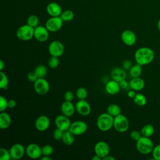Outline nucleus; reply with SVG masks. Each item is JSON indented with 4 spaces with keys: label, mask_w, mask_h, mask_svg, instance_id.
I'll return each instance as SVG.
<instances>
[{
    "label": "nucleus",
    "mask_w": 160,
    "mask_h": 160,
    "mask_svg": "<svg viewBox=\"0 0 160 160\" xmlns=\"http://www.w3.org/2000/svg\"><path fill=\"white\" fill-rule=\"evenodd\" d=\"M9 152L12 159H19L22 158L26 153V149L21 144L15 143L11 146Z\"/></svg>",
    "instance_id": "nucleus-14"
},
{
    "label": "nucleus",
    "mask_w": 160,
    "mask_h": 160,
    "mask_svg": "<svg viewBox=\"0 0 160 160\" xmlns=\"http://www.w3.org/2000/svg\"><path fill=\"white\" fill-rule=\"evenodd\" d=\"M49 31L46 26H38L34 28V38L39 42H43L46 41L49 38Z\"/></svg>",
    "instance_id": "nucleus-15"
},
{
    "label": "nucleus",
    "mask_w": 160,
    "mask_h": 160,
    "mask_svg": "<svg viewBox=\"0 0 160 160\" xmlns=\"http://www.w3.org/2000/svg\"><path fill=\"white\" fill-rule=\"evenodd\" d=\"M136 94V91H134V90H133V89L128 91V93H127L128 96L129 98H132V99H133V98L135 97Z\"/></svg>",
    "instance_id": "nucleus-46"
},
{
    "label": "nucleus",
    "mask_w": 160,
    "mask_h": 160,
    "mask_svg": "<svg viewBox=\"0 0 160 160\" xmlns=\"http://www.w3.org/2000/svg\"><path fill=\"white\" fill-rule=\"evenodd\" d=\"M61 109L62 114L69 118L74 114L76 108L72 101H64L61 106Z\"/></svg>",
    "instance_id": "nucleus-18"
},
{
    "label": "nucleus",
    "mask_w": 160,
    "mask_h": 160,
    "mask_svg": "<svg viewBox=\"0 0 160 160\" xmlns=\"http://www.w3.org/2000/svg\"><path fill=\"white\" fill-rule=\"evenodd\" d=\"M26 154L31 159L40 158L42 156L41 148L35 143H31L26 148Z\"/></svg>",
    "instance_id": "nucleus-11"
},
{
    "label": "nucleus",
    "mask_w": 160,
    "mask_h": 160,
    "mask_svg": "<svg viewBox=\"0 0 160 160\" xmlns=\"http://www.w3.org/2000/svg\"><path fill=\"white\" fill-rule=\"evenodd\" d=\"M129 127L128 119L123 114H119L114 118L113 128L119 132H124L128 131Z\"/></svg>",
    "instance_id": "nucleus-5"
},
{
    "label": "nucleus",
    "mask_w": 160,
    "mask_h": 160,
    "mask_svg": "<svg viewBox=\"0 0 160 160\" xmlns=\"http://www.w3.org/2000/svg\"><path fill=\"white\" fill-rule=\"evenodd\" d=\"M41 160H52V158L50 156H42V158H40Z\"/></svg>",
    "instance_id": "nucleus-49"
},
{
    "label": "nucleus",
    "mask_w": 160,
    "mask_h": 160,
    "mask_svg": "<svg viewBox=\"0 0 160 160\" xmlns=\"http://www.w3.org/2000/svg\"><path fill=\"white\" fill-rule=\"evenodd\" d=\"M50 126V120L49 118L45 115L39 116L35 121V127L36 129L40 132L46 131Z\"/></svg>",
    "instance_id": "nucleus-17"
},
{
    "label": "nucleus",
    "mask_w": 160,
    "mask_h": 160,
    "mask_svg": "<svg viewBox=\"0 0 160 160\" xmlns=\"http://www.w3.org/2000/svg\"><path fill=\"white\" fill-rule=\"evenodd\" d=\"M134 102L139 106H144L147 103L146 96L141 93H136L135 97L133 98Z\"/></svg>",
    "instance_id": "nucleus-28"
},
{
    "label": "nucleus",
    "mask_w": 160,
    "mask_h": 160,
    "mask_svg": "<svg viewBox=\"0 0 160 160\" xmlns=\"http://www.w3.org/2000/svg\"><path fill=\"white\" fill-rule=\"evenodd\" d=\"M142 136V134L141 133V132L137 131V130H134V131H132L130 133V137L131 138L135 141H137Z\"/></svg>",
    "instance_id": "nucleus-40"
},
{
    "label": "nucleus",
    "mask_w": 160,
    "mask_h": 160,
    "mask_svg": "<svg viewBox=\"0 0 160 160\" xmlns=\"http://www.w3.org/2000/svg\"><path fill=\"white\" fill-rule=\"evenodd\" d=\"M129 71V75L132 78L140 77L142 73V66L136 63V64L132 65V66Z\"/></svg>",
    "instance_id": "nucleus-25"
},
{
    "label": "nucleus",
    "mask_w": 160,
    "mask_h": 160,
    "mask_svg": "<svg viewBox=\"0 0 160 160\" xmlns=\"http://www.w3.org/2000/svg\"><path fill=\"white\" fill-rule=\"evenodd\" d=\"M26 22L28 25L35 28L37 26H38L39 18L37 16H36L34 14H32V15H30L28 16V18H27Z\"/></svg>",
    "instance_id": "nucleus-31"
},
{
    "label": "nucleus",
    "mask_w": 160,
    "mask_h": 160,
    "mask_svg": "<svg viewBox=\"0 0 160 160\" xmlns=\"http://www.w3.org/2000/svg\"><path fill=\"white\" fill-rule=\"evenodd\" d=\"M119 84L120 88H121V89H126L128 86H129V84L128 83V82H127L125 79L119 81Z\"/></svg>",
    "instance_id": "nucleus-44"
},
{
    "label": "nucleus",
    "mask_w": 160,
    "mask_h": 160,
    "mask_svg": "<svg viewBox=\"0 0 160 160\" xmlns=\"http://www.w3.org/2000/svg\"><path fill=\"white\" fill-rule=\"evenodd\" d=\"M64 131L56 128L54 130L53 133H52V136H53L54 139L57 140V141L61 140L62 138V136H63V134H64Z\"/></svg>",
    "instance_id": "nucleus-37"
},
{
    "label": "nucleus",
    "mask_w": 160,
    "mask_h": 160,
    "mask_svg": "<svg viewBox=\"0 0 160 160\" xmlns=\"http://www.w3.org/2000/svg\"><path fill=\"white\" fill-rule=\"evenodd\" d=\"M54 122L56 128L64 131L69 130L71 124V121L69 120V117L64 114L57 116L56 118H55Z\"/></svg>",
    "instance_id": "nucleus-13"
},
{
    "label": "nucleus",
    "mask_w": 160,
    "mask_h": 160,
    "mask_svg": "<svg viewBox=\"0 0 160 160\" xmlns=\"http://www.w3.org/2000/svg\"><path fill=\"white\" fill-rule=\"evenodd\" d=\"M120 88L119 82L113 79L108 81L105 85V90L106 92L111 95H114L118 93Z\"/></svg>",
    "instance_id": "nucleus-20"
},
{
    "label": "nucleus",
    "mask_w": 160,
    "mask_h": 160,
    "mask_svg": "<svg viewBox=\"0 0 160 160\" xmlns=\"http://www.w3.org/2000/svg\"><path fill=\"white\" fill-rule=\"evenodd\" d=\"M48 51L51 56L60 57L64 52V46L62 43L58 40L52 41L48 46Z\"/></svg>",
    "instance_id": "nucleus-7"
},
{
    "label": "nucleus",
    "mask_w": 160,
    "mask_h": 160,
    "mask_svg": "<svg viewBox=\"0 0 160 160\" xmlns=\"http://www.w3.org/2000/svg\"><path fill=\"white\" fill-rule=\"evenodd\" d=\"M154 128L152 125L148 124L144 125L141 130V133L142 134V136H145V137H148L150 138L151 136H152L154 132Z\"/></svg>",
    "instance_id": "nucleus-26"
},
{
    "label": "nucleus",
    "mask_w": 160,
    "mask_h": 160,
    "mask_svg": "<svg viewBox=\"0 0 160 160\" xmlns=\"http://www.w3.org/2000/svg\"><path fill=\"white\" fill-rule=\"evenodd\" d=\"M64 98L65 101H72L74 99V94L71 91H66L64 94Z\"/></svg>",
    "instance_id": "nucleus-43"
},
{
    "label": "nucleus",
    "mask_w": 160,
    "mask_h": 160,
    "mask_svg": "<svg viewBox=\"0 0 160 160\" xmlns=\"http://www.w3.org/2000/svg\"><path fill=\"white\" fill-rule=\"evenodd\" d=\"M74 136L75 135H74L69 130H68L64 132L61 140L64 144L71 146L74 142Z\"/></svg>",
    "instance_id": "nucleus-24"
},
{
    "label": "nucleus",
    "mask_w": 160,
    "mask_h": 160,
    "mask_svg": "<svg viewBox=\"0 0 160 160\" xmlns=\"http://www.w3.org/2000/svg\"><path fill=\"white\" fill-rule=\"evenodd\" d=\"M94 152L96 154L99 156L102 159L110 152V147L107 142L105 141H100L96 142L94 146Z\"/></svg>",
    "instance_id": "nucleus-10"
},
{
    "label": "nucleus",
    "mask_w": 160,
    "mask_h": 160,
    "mask_svg": "<svg viewBox=\"0 0 160 160\" xmlns=\"http://www.w3.org/2000/svg\"><path fill=\"white\" fill-rule=\"evenodd\" d=\"M157 27H158V29L159 30V31L160 32V18L159 19L158 21V23H157Z\"/></svg>",
    "instance_id": "nucleus-51"
},
{
    "label": "nucleus",
    "mask_w": 160,
    "mask_h": 160,
    "mask_svg": "<svg viewBox=\"0 0 160 160\" xmlns=\"http://www.w3.org/2000/svg\"><path fill=\"white\" fill-rule=\"evenodd\" d=\"M50 88L49 84L44 78H38L34 82V89L36 93L39 95L46 94Z\"/></svg>",
    "instance_id": "nucleus-8"
},
{
    "label": "nucleus",
    "mask_w": 160,
    "mask_h": 160,
    "mask_svg": "<svg viewBox=\"0 0 160 160\" xmlns=\"http://www.w3.org/2000/svg\"><path fill=\"white\" fill-rule=\"evenodd\" d=\"M76 95L79 99H85L88 96V91L84 88L80 87L76 90Z\"/></svg>",
    "instance_id": "nucleus-33"
},
{
    "label": "nucleus",
    "mask_w": 160,
    "mask_h": 160,
    "mask_svg": "<svg viewBox=\"0 0 160 160\" xmlns=\"http://www.w3.org/2000/svg\"><path fill=\"white\" fill-rule=\"evenodd\" d=\"M8 108V101L3 96H0V111L3 112Z\"/></svg>",
    "instance_id": "nucleus-39"
},
{
    "label": "nucleus",
    "mask_w": 160,
    "mask_h": 160,
    "mask_svg": "<svg viewBox=\"0 0 160 160\" xmlns=\"http://www.w3.org/2000/svg\"><path fill=\"white\" fill-rule=\"evenodd\" d=\"M114 117L108 112H104L99 115L96 120L98 128L102 132H106L113 127Z\"/></svg>",
    "instance_id": "nucleus-2"
},
{
    "label": "nucleus",
    "mask_w": 160,
    "mask_h": 160,
    "mask_svg": "<svg viewBox=\"0 0 160 160\" xmlns=\"http://www.w3.org/2000/svg\"><path fill=\"white\" fill-rule=\"evenodd\" d=\"M76 111L82 116H88L91 111V108L90 104L85 99H79L75 104Z\"/></svg>",
    "instance_id": "nucleus-12"
},
{
    "label": "nucleus",
    "mask_w": 160,
    "mask_h": 160,
    "mask_svg": "<svg viewBox=\"0 0 160 160\" xmlns=\"http://www.w3.org/2000/svg\"><path fill=\"white\" fill-rule=\"evenodd\" d=\"M101 158L99 156H98L97 154H95V155L92 158V160H101Z\"/></svg>",
    "instance_id": "nucleus-50"
},
{
    "label": "nucleus",
    "mask_w": 160,
    "mask_h": 160,
    "mask_svg": "<svg viewBox=\"0 0 160 160\" xmlns=\"http://www.w3.org/2000/svg\"><path fill=\"white\" fill-rule=\"evenodd\" d=\"M102 159L103 160H115V158L112 156H110L109 154H108V156H105Z\"/></svg>",
    "instance_id": "nucleus-47"
},
{
    "label": "nucleus",
    "mask_w": 160,
    "mask_h": 160,
    "mask_svg": "<svg viewBox=\"0 0 160 160\" xmlns=\"http://www.w3.org/2000/svg\"><path fill=\"white\" fill-rule=\"evenodd\" d=\"M60 17L62 19L63 21L68 22V21H71V20L73 19V18L74 17V14L72 11L67 9V10H65L62 12V13L60 15Z\"/></svg>",
    "instance_id": "nucleus-30"
},
{
    "label": "nucleus",
    "mask_w": 160,
    "mask_h": 160,
    "mask_svg": "<svg viewBox=\"0 0 160 160\" xmlns=\"http://www.w3.org/2000/svg\"><path fill=\"white\" fill-rule=\"evenodd\" d=\"M111 77L112 79L119 82L122 80H124L126 78V70L123 68H114L112 69L111 72Z\"/></svg>",
    "instance_id": "nucleus-21"
},
{
    "label": "nucleus",
    "mask_w": 160,
    "mask_h": 160,
    "mask_svg": "<svg viewBox=\"0 0 160 160\" xmlns=\"http://www.w3.org/2000/svg\"><path fill=\"white\" fill-rule=\"evenodd\" d=\"M62 24L63 21L60 16H54L51 17L46 21L45 26L49 32H54L61 29Z\"/></svg>",
    "instance_id": "nucleus-6"
},
{
    "label": "nucleus",
    "mask_w": 160,
    "mask_h": 160,
    "mask_svg": "<svg viewBox=\"0 0 160 160\" xmlns=\"http://www.w3.org/2000/svg\"><path fill=\"white\" fill-rule=\"evenodd\" d=\"M34 71L38 76V78H44L47 74V68L45 66L39 64L35 68Z\"/></svg>",
    "instance_id": "nucleus-29"
},
{
    "label": "nucleus",
    "mask_w": 160,
    "mask_h": 160,
    "mask_svg": "<svg viewBox=\"0 0 160 160\" xmlns=\"http://www.w3.org/2000/svg\"><path fill=\"white\" fill-rule=\"evenodd\" d=\"M27 78H28V79L29 81L33 82H34L38 79V76L36 75V74L35 73V72H34V71L29 72L28 74Z\"/></svg>",
    "instance_id": "nucleus-41"
},
{
    "label": "nucleus",
    "mask_w": 160,
    "mask_h": 160,
    "mask_svg": "<svg viewBox=\"0 0 160 160\" xmlns=\"http://www.w3.org/2000/svg\"><path fill=\"white\" fill-rule=\"evenodd\" d=\"M132 66V61L129 59H126L122 62V68L126 71L129 70Z\"/></svg>",
    "instance_id": "nucleus-42"
},
{
    "label": "nucleus",
    "mask_w": 160,
    "mask_h": 160,
    "mask_svg": "<svg viewBox=\"0 0 160 160\" xmlns=\"http://www.w3.org/2000/svg\"><path fill=\"white\" fill-rule=\"evenodd\" d=\"M153 50L148 47H141L138 49L134 53V59L136 63L144 66L151 63L154 58Z\"/></svg>",
    "instance_id": "nucleus-1"
},
{
    "label": "nucleus",
    "mask_w": 160,
    "mask_h": 160,
    "mask_svg": "<svg viewBox=\"0 0 160 160\" xmlns=\"http://www.w3.org/2000/svg\"><path fill=\"white\" fill-rule=\"evenodd\" d=\"M152 156L154 159L160 160V144L155 146L152 151Z\"/></svg>",
    "instance_id": "nucleus-38"
},
{
    "label": "nucleus",
    "mask_w": 160,
    "mask_h": 160,
    "mask_svg": "<svg viewBox=\"0 0 160 160\" xmlns=\"http://www.w3.org/2000/svg\"><path fill=\"white\" fill-rule=\"evenodd\" d=\"M16 106V102L14 99H10L8 101V108H14Z\"/></svg>",
    "instance_id": "nucleus-45"
},
{
    "label": "nucleus",
    "mask_w": 160,
    "mask_h": 160,
    "mask_svg": "<svg viewBox=\"0 0 160 160\" xmlns=\"http://www.w3.org/2000/svg\"><path fill=\"white\" fill-rule=\"evenodd\" d=\"M129 87L131 89L136 91H139L142 90L145 86L144 81L140 77L133 78L129 82Z\"/></svg>",
    "instance_id": "nucleus-22"
},
{
    "label": "nucleus",
    "mask_w": 160,
    "mask_h": 160,
    "mask_svg": "<svg viewBox=\"0 0 160 160\" xmlns=\"http://www.w3.org/2000/svg\"><path fill=\"white\" fill-rule=\"evenodd\" d=\"M11 124V118L10 115L3 111L0 113V128L5 129L8 128Z\"/></svg>",
    "instance_id": "nucleus-23"
},
{
    "label": "nucleus",
    "mask_w": 160,
    "mask_h": 160,
    "mask_svg": "<svg viewBox=\"0 0 160 160\" xmlns=\"http://www.w3.org/2000/svg\"><path fill=\"white\" fill-rule=\"evenodd\" d=\"M46 11L51 17L60 16L62 12L60 5L54 2H50L47 5Z\"/></svg>",
    "instance_id": "nucleus-19"
},
{
    "label": "nucleus",
    "mask_w": 160,
    "mask_h": 160,
    "mask_svg": "<svg viewBox=\"0 0 160 160\" xmlns=\"http://www.w3.org/2000/svg\"><path fill=\"white\" fill-rule=\"evenodd\" d=\"M34 28L28 24L21 26L16 31L17 38L23 41H28L34 38Z\"/></svg>",
    "instance_id": "nucleus-4"
},
{
    "label": "nucleus",
    "mask_w": 160,
    "mask_h": 160,
    "mask_svg": "<svg viewBox=\"0 0 160 160\" xmlns=\"http://www.w3.org/2000/svg\"><path fill=\"white\" fill-rule=\"evenodd\" d=\"M5 67V63L4 62V61L2 60L0 61V71H2L3 69Z\"/></svg>",
    "instance_id": "nucleus-48"
},
{
    "label": "nucleus",
    "mask_w": 160,
    "mask_h": 160,
    "mask_svg": "<svg viewBox=\"0 0 160 160\" xmlns=\"http://www.w3.org/2000/svg\"><path fill=\"white\" fill-rule=\"evenodd\" d=\"M12 159L11 156L9 152V150H8L6 148H0V160H9Z\"/></svg>",
    "instance_id": "nucleus-34"
},
{
    "label": "nucleus",
    "mask_w": 160,
    "mask_h": 160,
    "mask_svg": "<svg viewBox=\"0 0 160 160\" xmlns=\"http://www.w3.org/2000/svg\"><path fill=\"white\" fill-rule=\"evenodd\" d=\"M88 129L87 124L82 121L78 120L72 122L69 128V131L75 136L83 134Z\"/></svg>",
    "instance_id": "nucleus-9"
},
{
    "label": "nucleus",
    "mask_w": 160,
    "mask_h": 160,
    "mask_svg": "<svg viewBox=\"0 0 160 160\" xmlns=\"http://www.w3.org/2000/svg\"><path fill=\"white\" fill-rule=\"evenodd\" d=\"M42 156H51L53 151V148L49 144H46L41 148Z\"/></svg>",
    "instance_id": "nucleus-36"
},
{
    "label": "nucleus",
    "mask_w": 160,
    "mask_h": 160,
    "mask_svg": "<svg viewBox=\"0 0 160 160\" xmlns=\"http://www.w3.org/2000/svg\"><path fill=\"white\" fill-rule=\"evenodd\" d=\"M154 146L152 140L145 136H141L136 141V149L142 154H148L152 152Z\"/></svg>",
    "instance_id": "nucleus-3"
},
{
    "label": "nucleus",
    "mask_w": 160,
    "mask_h": 160,
    "mask_svg": "<svg viewBox=\"0 0 160 160\" xmlns=\"http://www.w3.org/2000/svg\"><path fill=\"white\" fill-rule=\"evenodd\" d=\"M121 108L116 104H111L107 108V112L114 118L121 114Z\"/></svg>",
    "instance_id": "nucleus-27"
},
{
    "label": "nucleus",
    "mask_w": 160,
    "mask_h": 160,
    "mask_svg": "<svg viewBox=\"0 0 160 160\" xmlns=\"http://www.w3.org/2000/svg\"><path fill=\"white\" fill-rule=\"evenodd\" d=\"M121 38L122 42L128 46H133L136 42V36L135 33L129 29H126L122 31L121 35Z\"/></svg>",
    "instance_id": "nucleus-16"
},
{
    "label": "nucleus",
    "mask_w": 160,
    "mask_h": 160,
    "mask_svg": "<svg viewBox=\"0 0 160 160\" xmlns=\"http://www.w3.org/2000/svg\"><path fill=\"white\" fill-rule=\"evenodd\" d=\"M0 88L1 89H6L8 86V78L6 74L2 72V71H0Z\"/></svg>",
    "instance_id": "nucleus-32"
},
{
    "label": "nucleus",
    "mask_w": 160,
    "mask_h": 160,
    "mask_svg": "<svg viewBox=\"0 0 160 160\" xmlns=\"http://www.w3.org/2000/svg\"><path fill=\"white\" fill-rule=\"evenodd\" d=\"M59 64V60L58 57L55 56H51L48 61V66L51 69H55L56 68Z\"/></svg>",
    "instance_id": "nucleus-35"
}]
</instances>
